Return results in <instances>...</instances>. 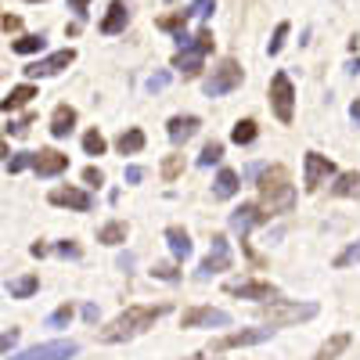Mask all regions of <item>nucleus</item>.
Here are the masks:
<instances>
[{
  "label": "nucleus",
  "mask_w": 360,
  "mask_h": 360,
  "mask_svg": "<svg viewBox=\"0 0 360 360\" xmlns=\"http://www.w3.org/2000/svg\"><path fill=\"white\" fill-rule=\"evenodd\" d=\"M115 148H119V152H123V155H134V152H141V148H144V130L130 127L127 134H119Z\"/></svg>",
  "instance_id": "24"
},
{
  "label": "nucleus",
  "mask_w": 360,
  "mask_h": 360,
  "mask_svg": "<svg viewBox=\"0 0 360 360\" xmlns=\"http://www.w3.org/2000/svg\"><path fill=\"white\" fill-rule=\"evenodd\" d=\"M72 62H76V51H72V47H65V51H54V54L40 58V62H33V65H25L22 72H25L29 79H40V76H58L62 69H69Z\"/></svg>",
  "instance_id": "10"
},
{
  "label": "nucleus",
  "mask_w": 360,
  "mask_h": 360,
  "mask_svg": "<svg viewBox=\"0 0 360 360\" xmlns=\"http://www.w3.org/2000/svg\"><path fill=\"white\" fill-rule=\"evenodd\" d=\"M188 11H176V15H166V18H159V29H166V33H184V29H188Z\"/></svg>",
  "instance_id": "29"
},
{
  "label": "nucleus",
  "mask_w": 360,
  "mask_h": 360,
  "mask_svg": "<svg viewBox=\"0 0 360 360\" xmlns=\"http://www.w3.org/2000/svg\"><path fill=\"white\" fill-rule=\"evenodd\" d=\"M270 108L281 123H292V112H295V90H292V79L288 72H278L270 79Z\"/></svg>",
  "instance_id": "7"
},
{
  "label": "nucleus",
  "mask_w": 360,
  "mask_h": 360,
  "mask_svg": "<svg viewBox=\"0 0 360 360\" xmlns=\"http://www.w3.org/2000/svg\"><path fill=\"white\" fill-rule=\"evenodd\" d=\"M259 205L263 213H288L295 205V188L288 184V169L285 166H263L259 173Z\"/></svg>",
  "instance_id": "2"
},
{
  "label": "nucleus",
  "mask_w": 360,
  "mask_h": 360,
  "mask_svg": "<svg viewBox=\"0 0 360 360\" xmlns=\"http://www.w3.org/2000/svg\"><path fill=\"white\" fill-rule=\"evenodd\" d=\"M346 72H353V76H356V72H360V58H353V62H349V65H346Z\"/></svg>",
  "instance_id": "51"
},
{
  "label": "nucleus",
  "mask_w": 360,
  "mask_h": 360,
  "mask_svg": "<svg viewBox=\"0 0 360 360\" xmlns=\"http://www.w3.org/2000/svg\"><path fill=\"white\" fill-rule=\"evenodd\" d=\"M213 51V33L209 29H202L198 37H191L184 47L176 51V58H173V69H180V76L184 79H191V76H198V69H202V58Z\"/></svg>",
  "instance_id": "4"
},
{
  "label": "nucleus",
  "mask_w": 360,
  "mask_h": 360,
  "mask_svg": "<svg viewBox=\"0 0 360 360\" xmlns=\"http://www.w3.org/2000/svg\"><path fill=\"white\" fill-rule=\"evenodd\" d=\"M29 127H33V115H25V119H15V123L8 127V134H11V137H25V134H29Z\"/></svg>",
  "instance_id": "40"
},
{
  "label": "nucleus",
  "mask_w": 360,
  "mask_h": 360,
  "mask_svg": "<svg viewBox=\"0 0 360 360\" xmlns=\"http://www.w3.org/2000/svg\"><path fill=\"white\" fill-rule=\"evenodd\" d=\"M83 180H86V184H94V188H98V184H105V173H101L98 166H86V169H83Z\"/></svg>",
  "instance_id": "42"
},
{
  "label": "nucleus",
  "mask_w": 360,
  "mask_h": 360,
  "mask_svg": "<svg viewBox=\"0 0 360 360\" xmlns=\"http://www.w3.org/2000/svg\"><path fill=\"white\" fill-rule=\"evenodd\" d=\"M58 252L69 256V259H79V245L76 242H58Z\"/></svg>",
  "instance_id": "43"
},
{
  "label": "nucleus",
  "mask_w": 360,
  "mask_h": 360,
  "mask_svg": "<svg viewBox=\"0 0 360 360\" xmlns=\"http://www.w3.org/2000/svg\"><path fill=\"white\" fill-rule=\"evenodd\" d=\"M317 303H288V299H270V303L259 307V317L270 328H281V324H299V321H310L317 317Z\"/></svg>",
  "instance_id": "3"
},
{
  "label": "nucleus",
  "mask_w": 360,
  "mask_h": 360,
  "mask_svg": "<svg viewBox=\"0 0 360 360\" xmlns=\"http://www.w3.org/2000/svg\"><path fill=\"white\" fill-rule=\"evenodd\" d=\"M224 159V144L220 141H209L205 148H202V155H198V166H213V162H220Z\"/></svg>",
  "instance_id": "31"
},
{
  "label": "nucleus",
  "mask_w": 360,
  "mask_h": 360,
  "mask_svg": "<svg viewBox=\"0 0 360 360\" xmlns=\"http://www.w3.org/2000/svg\"><path fill=\"white\" fill-rule=\"evenodd\" d=\"M180 169H184V155H169V159L162 162V176H166V180H173Z\"/></svg>",
  "instance_id": "39"
},
{
  "label": "nucleus",
  "mask_w": 360,
  "mask_h": 360,
  "mask_svg": "<svg viewBox=\"0 0 360 360\" xmlns=\"http://www.w3.org/2000/svg\"><path fill=\"white\" fill-rule=\"evenodd\" d=\"M98 242H101V245H119V242H127V224H119V220L105 224V227L98 231Z\"/></svg>",
  "instance_id": "27"
},
{
  "label": "nucleus",
  "mask_w": 360,
  "mask_h": 360,
  "mask_svg": "<svg viewBox=\"0 0 360 360\" xmlns=\"http://www.w3.org/2000/svg\"><path fill=\"white\" fill-rule=\"evenodd\" d=\"M15 342H18V328H8V332L0 335V353H11Z\"/></svg>",
  "instance_id": "41"
},
{
  "label": "nucleus",
  "mask_w": 360,
  "mask_h": 360,
  "mask_svg": "<svg viewBox=\"0 0 360 360\" xmlns=\"http://www.w3.org/2000/svg\"><path fill=\"white\" fill-rule=\"evenodd\" d=\"M33 169H37V176H58L69 169V155L54 152V148H44V152L33 155Z\"/></svg>",
  "instance_id": "15"
},
{
  "label": "nucleus",
  "mask_w": 360,
  "mask_h": 360,
  "mask_svg": "<svg viewBox=\"0 0 360 360\" xmlns=\"http://www.w3.org/2000/svg\"><path fill=\"white\" fill-rule=\"evenodd\" d=\"M72 127H76V108H69V105H58L54 108V115H51V134L62 141V137H69L72 134Z\"/></svg>",
  "instance_id": "20"
},
{
  "label": "nucleus",
  "mask_w": 360,
  "mask_h": 360,
  "mask_svg": "<svg viewBox=\"0 0 360 360\" xmlns=\"http://www.w3.org/2000/svg\"><path fill=\"white\" fill-rule=\"evenodd\" d=\"M332 195L335 198H356L360 195V173H339V180L332 184Z\"/></svg>",
  "instance_id": "21"
},
{
  "label": "nucleus",
  "mask_w": 360,
  "mask_h": 360,
  "mask_svg": "<svg viewBox=\"0 0 360 360\" xmlns=\"http://www.w3.org/2000/svg\"><path fill=\"white\" fill-rule=\"evenodd\" d=\"M86 4H90V0H69V8H72L79 18H86Z\"/></svg>",
  "instance_id": "47"
},
{
  "label": "nucleus",
  "mask_w": 360,
  "mask_h": 360,
  "mask_svg": "<svg viewBox=\"0 0 360 360\" xmlns=\"http://www.w3.org/2000/svg\"><path fill=\"white\" fill-rule=\"evenodd\" d=\"M274 335V328H242V332H231L224 339H217L209 346V353H224V349H234V346H259Z\"/></svg>",
  "instance_id": "11"
},
{
  "label": "nucleus",
  "mask_w": 360,
  "mask_h": 360,
  "mask_svg": "<svg viewBox=\"0 0 360 360\" xmlns=\"http://www.w3.org/2000/svg\"><path fill=\"white\" fill-rule=\"evenodd\" d=\"M79 353V346L72 339H54V342H40V346H29L8 360H72Z\"/></svg>",
  "instance_id": "6"
},
{
  "label": "nucleus",
  "mask_w": 360,
  "mask_h": 360,
  "mask_svg": "<svg viewBox=\"0 0 360 360\" xmlns=\"http://www.w3.org/2000/svg\"><path fill=\"white\" fill-rule=\"evenodd\" d=\"M33 98H37V86H29V83H22V86H15V90H11V94H8L4 101H0V108H4V112H15V108L29 105V101H33Z\"/></svg>",
  "instance_id": "22"
},
{
  "label": "nucleus",
  "mask_w": 360,
  "mask_h": 360,
  "mask_svg": "<svg viewBox=\"0 0 360 360\" xmlns=\"http://www.w3.org/2000/svg\"><path fill=\"white\" fill-rule=\"evenodd\" d=\"M180 324H184V328H227L231 314L227 310H213V307H195V310L184 314Z\"/></svg>",
  "instance_id": "13"
},
{
  "label": "nucleus",
  "mask_w": 360,
  "mask_h": 360,
  "mask_svg": "<svg viewBox=\"0 0 360 360\" xmlns=\"http://www.w3.org/2000/svg\"><path fill=\"white\" fill-rule=\"evenodd\" d=\"M259 173H263V166H259V162H252V166L245 169V176H259Z\"/></svg>",
  "instance_id": "50"
},
{
  "label": "nucleus",
  "mask_w": 360,
  "mask_h": 360,
  "mask_svg": "<svg viewBox=\"0 0 360 360\" xmlns=\"http://www.w3.org/2000/svg\"><path fill=\"white\" fill-rule=\"evenodd\" d=\"M346 346H349V335H346V332H339V335H332V339H328V342L317 349V356H314V360H335Z\"/></svg>",
  "instance_id": "26"
},
{
  "label": "nucleus",
  "mask_w": 360,
  "mask_h": 360,
  "mask_svg": "<svg viewBox=\"0 0 360 360\" xmlns=\"http://www.w3.org/2000/svg\"><path fill=\"white\" fill-rule=\"evenodd\" d=\"M44 44H47L44 37H22V40H15V44H11V51H15V54H40V51H44Z\"/></svg>",
  "instance_id": "30"
},
{
  "label": "nucleus",
  "mask_w": 360,
  "mask_h": 360,
  "mask_svg": "<svg viewBox=\"0 0 360 360\" xmlns=\"http://www.w3.org/2000/svg\"><path fill=\"white\" fill-rule=\"evenodd\" d=\"M83 321H86V324H98V307H94V303L83 307Z\"/></svg>",
  "instance_id": "46"
},
{
  "label": "nucleus",
  "mask_w": 360,
  "mask_h": 360,
  "mask_svg": "<svg viewBox=\"0 0 360 360\" xmlns=\"http://www.w3.org/2000/svg\"><path fill=\"white\" fill-rule=\"evenodd\" d=\"M40 288V278L37 274H25V278H15V281H8V292H11V299H29Z\"/></svg>",
  "instance_id": "25"
},
{
  "label": "nucleus",
  "mask_w": 360,
  "mask_h": 360,
  "mask_svg": "<svg viewBox=\"0 0 360 360\" xmlns=\"http://www.w3.org/2000/svg\"><path fill=\"white\" fill-rule=\"evenodd\" d=\"M349 115H353L356 123H360V101H353V105H349Z\"/></svg>",
  "instance_id": "52"
},
{
  "label": "nucleus",
  "mask_w": 360,
  "mask_h": 360,
  "mask_svg": "<svg viewBox=\"0 0 360 360\" xmlns=\"http://www.w3.org/2000/svg\"><path fill=\"white\" fill-rule=\"evenodd\" d=\"M33 155H37V152H18V155L8 162V169H11V173H22V169H29V166H33Z\"/></svg>",
  "instance_id": "38"
},
{
  "label": "nucleus",
  "mask_w": 360,
  "mask_h": 360,
  "mask_svg": "<svg viewBox=\"0 0 360 360\" xmlns=\"http://www.w3.org/2000/svg\"><path fill=\"white\" fill-rule=\"evenodd\" d=\"M166 86H169V72H155V76H148V83H144L148 94H159V90H166Z\"/></svg>",
  "instance_id": "37"
},
{
  "label": "nucleus",
  "mask_w": 360,
  "mask_h": 360,
  "mask_svg": "<svg viewBox=\"0 0 360 360\" xmlns=\"http://www.w3.org/2000/svg\"><path fill=\"white\" fill-rule=\"evenodd\" d=\"M152 274H155V278H162V281H176V270H173V266H155Z\"/></svg>",
  "instance_id": "45"
},
{
  "label": "nucleus",
  "mask_w": 360,
  "mask_h": 360,
  "mask_svg": "<svg viewBox=\"0 0 360 360\" xmlns=\"http://www.w3.org/2000/svg\"><path fill=\"white\" fill-rule=\"evenodd\" d=\"M335 176V162L328 159V155H321V152H307V159H303V188L307 191H317L324 180H332Z\"/></svg>",
  "instance_id": "9"
},
{
  "label": "nucleus",
  "mask_w": 360,
  "mask_h": 360,
  "mask_svg": "<svg viewBox=\"0 0 360 360\" xmlns=\"http://www.w3.org/2000/svg\"><path fill=\"white\" fill-rule=\"evenodd\" d=\"M119 266L130 270V266H134V256H130V252H123V256H119Z\"/></svg>",
  "instance_id": "48"
},
{
  "label": "nucleus",
  "mask_w": 360,
  "mask_h": 360,
  "mask_svg": "<svg viewBox=\"0 0 360 360\" xmlns=\"http://www.w3.org/2000/svg\"><path fill=\"white\" fill-rule=\"evenodd\" d=\"M198 115H173L169 119V127H166V134H169V141L173 144H188L195 134H198Z\"/></svg>",
  "instance_id": "17"
},
{
  "label": "nucleus",
  "mask_w": 360,
  "mask_h": 360,
  "mask_svg": "<svg viewBox=\"0 0 360 360\" xmlns=\"http://www.w3.org/2000/svg\"><path fill=\"white\" fill-rule=\"evenodd\" d=\"M144 180V169L141 166H127V184H141Z\"/></svg>",
  "instance_id": "44"
},
{
  "label": "nucleus",
  "mask_w": 360,
  "mask_h": 360,
  "mask_svg": "<svg viewBox=\"0 0 360 360\" xmlns=\"http://www.w3.org/2000/svg\"><path fill=\"white\" fill-rule=\"evenodd\" d=\"M266 220V213H263V205H256V202H245V205H238L234 213H231V231L238 234V238H245L256 224H263Z\"/></svg>",
  "instance_id": "12"
},
{
  "label": "nucleus",
  "mask_w": 360,
  "mask_h": 360,
  "mask_svg": "<svg viewBox=\"0 0 360 360\" xmlns=\"http://www.w3.org/2000/svg\"><path fill=\"white\" fill-rule=\"evenodd\" d=\"M4 159H8V144H4V141H0V162H4Z\"/></svg>",
  "instance_id": "53"
},
{
  "label": "nucleus",
  "mask_w": 360,
  "mask_h": 360,
  "mask_svg": "<svg viewBox=\"0 0 360 360\" xmlns=\"http://www.w3.org/2000/svg\"><path fill=\"white\" fill-rule=\"evenodd\" d=\"M69 321H72V307L65 303V307H58V310L47 317V328H65Z\"/></svg>",
  "instance_id": "34"
},
{
  "label": "nucleus",
  "mask_w": 360,
  "mask_h": 360,
  "mask_svg": "<svg viewBox=\"0 0 360 360\" xmlns=\"http://www.w3.org/2000/svg\"><path fill=\"white\" fill-rule=\"evenodd\" d=\"M238 188H242V184H238V173H234V169H220V173H217L213 198H234V195H238Z\"/></svg>",
  "instance_id": "23"
},
{
  "label": "nucleus",
  "mask_w": 360,
  "mask_h": 360,
  "mask_svg": "<svg viewBox=\"0 0 360 360\" xmlns=\"http://www.w3.org/2000/svg\"><path fill=\"white\" fill-rule=\"evenodd\" d=\"M242 79H245L242 65H238L234 58H224V62L209 72V79H205V98H224V94H231V90L242 86Z\"/></svg>",
  "instance_id": "5"
},
{
  "label": "nucleus",
  "mask_w": 360,
  "mask_h": 360,
  "mask_svg": "<svg viewBox=\"0 0 360 360\" xmlns=\"http://www.w3.org/2000/svg\"><path fill=\"white\" fill-rule=\"evenodd\" d=\"M47 202H51V205L76 209V213H90V209H94V198H90L86 191H79V188H54V191L47 195Z\"/></svg>",
  "instance_id": "14"
},
{
  "label": "nucleus",
  "mask_w": 360,
  "mask_h": 360,
  "mask_svg": "<svg viewBox=\"0 0 360 360\" xmlns=\"http://www.w3.org/2000/svg\"><path fill=\"white\" fill-rule=\"evenodd\" d=\"M18 25H22V22H18L15 15H8V18H4V29H18Z\"/></svg>",
  "instance_id": "49"
},
{
  "label": "nucleus",
  "mask_w": 360,
  "mask_h": 360,
  "mask_svg": "<svg viewBox=\"0 0 360 360\" xmlns=\"http://www.w3.org/2000/svg\"><path fill=\"white\" fill-rule=\"evenodd\" d=\"M285 37H288V22H278V29H274V40L266 44V54H278V51L285 47Z\"/></svg>",
  "instance_id": "35"
},
{
  "label": "nucleus",
  "mask_w": 360,
  "mask_h": 360,
  "mask_svg": "<svg viewBox=\"0 0 360 360\" xmlns=\"http://www.w3.org/2000/svg\"><path fill=\"white\" fill-rule=\"evenodd\" d=\"M166 310H169L166 303H159V307H130L127 314H119L108 328H101L98 339H101L105 346H112V342H127V339H134V335L148 332V328H152Z\"/></svg>",
  "instance_id": "1"
},
{
  "label": "nucleus",
  "mask_w": 360,
  "mask_h": 360,
  "mask_svg": "<svg viewBox=\"0 0 360 360\" xmlns=\"http://www.w3.org/2000/svg\"><path fill=\"white\" fill-rule=\"evenodd\" d=\"M220 270H231V249H227V238L224 234H213V249H209V256L198 263L195 278L198 281H209L213 274H220Z\"/></svg>",
  "instance_id": "8"
},
{
  "label": "nucleus",
  "mask_w": 360,
  "mask_h": 360,
  "mask_svg": "<svg viewBox=\"0 0 360 360\" xmlns=\"http://www.w3.org/2000/svg\"><path fill=\"white\" fill-rule=\"evenodd\" d=\"M353 263H360V242L346 245V249L335 256V266H353Z\"/></svg>",
  "instance_id": "33"
},
{
  "label": "nucleus",
  "mask_w": 360,
  "mask_h": 360,
  "mask_svg": "<svg viewBox=\"0 0 360 360\" xmlns=\"http://www.w3.org/2000/svg\"><path fill=\"white\" fill-rule=\"evenodd\" d=\"M83 152H86V155H105V137H101L98 130L83 134Z\"/></svg>",
  "instance_id": "32"
},
{
  "label": "nucleus",
  "mask_w": 360,
  "mask_h": 360,
  "mask_svg": "<svg viewBox=\"0 0 360 360\" xmlns=\"http://www.w3.org/2000/svg\"><path fill=\"white\" fill-rule=\"evenodd\" d=\"M231 295H242V299H278V288L270 285V281H231L227 285Z\"/></svg>",
  "instance_id": "16"
},
{
  "label": "nucleus",
  "mask_w": 360,
  "mask_h": 360,
  "mask_svg": "<svg viewBox=\"0 0 360 360\" xmlns=\"http://www.w3.org/2000/svg\"><path fill=\"white\" fill-rule=\"evenodd\" d=\"M231 141H234V144H252V141H256V123H252V119H242V123H234Z\"/></svg>",
  "instance_id": "28"
},
{
  "label": "nucleus",
  "mask_w": 360,
  "mask_h": 360,
  "mask_svg": "<svg viewBox=\"0 0 360 360\" xmlns=\"http://www.w3.org/2000/svg\"><path fill=\"white\" fill-rule=\"evenodd\" d=\"M127 22H130V8L123 4V0H112L108 15L101 18V33L105 37H115V33H123V29H127Z\"/></svg>",
  "instance_id": "18"
},
{
  "label": "nucleus",
  "mask_w": 360,
  "mask_h": 360,
  "mask_svg": "<svg viewBox=\"0 0 360 360\" xmlns=\"http://www.w3.org/2000/svg\"><path fill=\"white\" fill-rule=\"evenodd\" d=\"M213 8H217L213 0H195V4L188 8V15H191V18H202V22H205L209 15H213Z\"/></svg>",
  "instance_id": "36"
},
{
  "label": "nucleus",
  "mask_w": 360,
  "mask_h": 360,
  "mask_svg": "<svg viewBox=\"0 0 360 360\" xmlns=\"http://www.w3.org/2000/svg\"><path fill=\"white\" fill-rule=\"evenodd\" d=\"M166 242H169V252H173V259H176V263L191 259L195 245H191V238H188V231H184V227H166Z\"/></svg>",
  "instance_id": "19"
}]
</instances>
